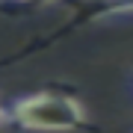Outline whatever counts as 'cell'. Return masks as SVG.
I'll return each mask as SVG.
<instances>
[{
    "label": "cell",
    "instance_id": "4",
    "mask_svg": "<svg viewBox=\"0 0 133 133\" xmlns=\"http://www.w3.org/2000/svg\"><path fill=\"white\" fill-rule=\"evenodd\" d=\"M0 124H6V118H3V104H0Z\"/></svg>",
    "mask_w": 133,
    "mask_h": 133
},
{
    "label": "cell",
    "instance_id": "3",
    "mask_svg": "<svg viewBox=\"0 0 133 133\" xmlns=\"http://www.w3.org/2000/svg\"><path fill=\"white\" fill-rule=\"evenodd\" d=\"M0 3H12V6H24V9H36V6H48L53 0H0Z\"/></svg>",
    "mask_w": 133,
    "mask_h": 133
},
{
    "label": "cell",
    "instance_id": "2",
    "mask_svg": "<svg viewBox=\"0 0 133 133\" xmlns=\"http://www.w3.org/2000/svg\"><path fill=\"white\" fill-rule=\"evenodd\" d=\"M74 9H77V15L59 30L56 36L71 33V30L83 27V24H92V21L118 18V15H133V0H77ZM56 36H53V38H56Z\"/></svg>",
    "mask_w": 133,
    "mask_h": 133
},
{
    "label": "cell",
    "instance_id": "1",
    "mask_svg": "<svg viewBox=\"0 0 133 133\" xmlns=\"http://www.w3.org/2000/svg\"><path fill=\"white\" fill-rule=\"evenodd\" d=\"M3 118L33 133H74L89 127V115L74 95L65 92H36L3 107Z\"/></svg>",
    "mask_w": 133,
    "mask_h": 133
}]
</instances>
